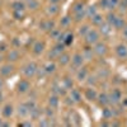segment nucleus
Listing matches in <instances>:
<instances>
[{
	"instance_id": "nucleus-25",
	"label": "nucleus",
	"mask_w": 127,
	"mask_h": 127,
	"mask_svg": "<svg viewBox=\"0 0 127 127\" xmlns=\"http://www.w3.org/2000/svg\"><path fill=\"white\" fill-rule=\"evenodd\" d=\"M13 8H14V10H17V12H23L24 8H26V5L20 1V0H18V1L13 3Z\"/></svg>"
},
{
	"instance_id": "nucleus-22",
	"label": "nucleus",
	"mask_w": 127,
	"mask_h": 127,
	"mask_svg": "<svg viewBox=\"0 0 127 127\" xmlns=\"http://www.w3.org/2000/svg\"><path fill=\"white\" fill-rule=\"evenodd\" d=\"M113 26H114V28H117V29H122L126 24H125V20L122 18H116V20L113 22Z\"/></svg>"
},
{
	"instance_id": "nucleus-17",
	"label": "nucleus",
	"mask_w": 127,
	"mask_h": 127,
	"mask_svg": "<svg viewBox=\"0 0 127 127\" xmlns=\"http://www.w3.org/2000/svg\"><path fill=\"white\" fill-rule=\"evenodd\" d=\"M43 70H45V72L46 74H52V72H55V70H56V65H55V62H47L46 65L43 66Z\"/></svg>"
},
{
	"instance_id": "nucleus-47",
	"label": "nucleus",
	"mask_w": 127,
	"mask_h": 127,
	"mask_svg": "<svg viewBox=\"0 0 127 127\" xmlns=\"http://www.w3.org/2000/svg\"><path fill=\"white\" fill-rule=\"evenodd\" d=\"M22 126H32V122H22Z\"/></svg>"
},
{
	"instance_id": "nucleus-15",
	"label": "nucleus",
	"mask_w": 127,
	"mask_h": 127,
	"mask_svg": "<svg viewBox=\"0 0 127 127\" xmlns=\"http://www.w3.org/2000/svg\"><path fill=\"white\" fill-rule=\"evenodd\" d=\"M85 98L88 99V100H95L98 98V94H97V92H95L94 89H87V92H85Z\"/></svg>"
},
{
	"instance_id": "nucleus-39",
	"label": "nucleus",
	"mask_w": 127,
	"mask_h": 127,
	"mask_svg": "<svg viewBox=\"0 0 127 127\" xmlns=\"http://www.w3.org/2000/svg\"><path fill=\"white\" fill-rule=\"evenodd\" d=\"M69 23H70V18H69V17H65V18L61 19V24H62V26H67Z\"/></svg>"
},
{
	"instance_id": "nucleus-41",
	"label": "nucleus",
	"mask_w": 127,
	"mask_h": 127,
	"mask_svg": "<svg viewBox=\"0 0 127 127\" xmlns=\"http://www.w3.org/2000/svg\"><path fill=\"white\" fill-rule=\"evenodd\" d=\"M100 6L104 9H108V0H100Z\"/></svg>"
},
{
	"instance_id": "nucleus-36",
	"label": "nucleus",
	"mask_w": 127,
	"mask_h": 127,
	"mask_svg": "<svg viewBox=\"0 0 127 127\" xmlns=\"http://www.w3.org/2000/svg\"><path fill=\"white\" fill-rule=\"evenodd\" d=\"M120 9L121 10H126L127 9V0H122L120 3Z\"/></svg>"
},
{
	"instance_id": "nucleus-23",
	"label": "nucleus",
	"mask_w": 127,
	"mask_h": 127,
	"mask_svg": "<svg viewBox=\"0 0 127 127\" xmlns=\"http://www.w3.org/2000/svg\"><path fill=\"white\" fill-rule=\"evenodd\" d=\"M98 98H99V103H100L102 105H107V104L109 103V98H108V95L105 94V93H102Z\"/></svg>"
},
{
	"instance_id": "nucleus-7",
	"label": "nucleus",
	"mask_w": 127,
	"mask_h": 127,
	"mask_svg": "<svg viewBox=\"0 0 127 127\" xmlns=\"http://www.w3.org/2000/svg\"><path fill=\"white\" fill-rule=\"evenodd\" d=\"M18 116L20 118H26L29 116V108H28V105L26 103L23 104H20L19 107H18Z\"/></svg>"
},
{
	"instance_id": "nucleus-16",
	"label": "nucleus",
	"mask_w": 127,
	"mask_h": 127,
	"mask_svg": "<svg viewBox=\"0 0 127 127\" xmlns=\"http://www.w3.org/2000/svg\"><path fill=\"white\" fill-rule=\"evenodd\" d=\"M70 61H71V57H70V55H67V54H61V55L59 56V62L61 64L62 66L67 65Z\"/></svg>"
},
{
	"instance_id": "nucleus-31",
	"label": "nucleus",
	"mask_w": 127,
	"mask_h": 127,
	"mask_svg": "<svg viewBox=\"0 0 127 127\" xmlns=\"http://www.w3.org/2000/svg\"><path fill=\"white\" fill-rule=\"evenodd\" d=\"M112 114H113L112 109H108V108H105V109L103 111V116H104V118H107V120L112 117Z\"/></svg>"
},
{
	"instance_id": "nucleus-24",
	"label": "nucleus",
	"mask_w": 127,
	"mask_h": 127,
	"mask_svg": "<svg viewBox=\"0 0 127 127\" xmlns=\"http://www.w3.org/2000/svg\"><path fill=\"white\" fill-rule=\"evenodd\" d=\"M29 9H33L36 10L38 6H39V3H38V0H27V4H26Z\"/></svg>"
},
{
	"instance_id": "nucleus-2",
	"label": "nucleus",
	"mask_w": 127,
	"mask_h": 127,
	"mask_svg": "<svg viewBox=\"0 0 127 127\" xmlns=\"http://www.w3.org/2000/svg\"><path fill=\"white\" fill-rule=\"evenodd\" d=\"M85 41L89 45H95L99 41V33L94 29H89V32L85 34Z\"/></svg>"
},
{
	"instance_id": "nucleus-49",
	"label": "nucleus",
	"mask_w": 127,
	"mask_h": 127,
	"mask_svg": "<svg viewBox=\"0 0 127 127\" xmlns=\"http://www.w3.org/2000/svg\"><path fill=\"white\" fill-rule=\"evenodd\" d=\"M3 98H4V97H3V93H1V90H0V103L3 102Z\"/></svg>"
},
{
	"instance_id": "nucleus-1",
	"label": "nucleus",
	"mask_w": 127,
	"mask_h": 127,
	"mask_svg": "<svg viewBox=\"0 0 127 127\" xmlns=\"http://www.w3.org/2000/svg\"><path fill=\"white\" fill-rule=\"evenodd\" d=\"M37 70H38V66L36 62H28L23 67V74L26 78H33L37 75Z\"/></svg>"
},
{
	"instance_id": "nucleus-14",
	"label": "nucleus",
	"mask_w": 127,
	"mask_h": 127,
	"mask_svg": "<svg viewBox=\"0 0 127 127\" xmlns=\"http://www.w3.org/2000/svg\"><path fill=\"white\" fill-rule=\"evenodd\" d=\"M70 99H71V102L78 103V102H80V100H81V95H80V93H79L76 89H71V93H70Z\"/></svg>"
},
{
	"instance_id": "nucleus-37",
	"label": "nucleus",
	"mask_w": 127,
	"mask_h": 127,
	"mask_svg": "<svg viewBox=\"0 0 127 127\" xmlns=\"http://www.w3.org/2000/svg\"><path fill=\"white\" fill-rule=\"evenodd\" d=\"M116 18H117V17H116L114 14H108V23H109V24H113V22L116 20Z\"/></svg>"
},
{
	"instance_id": "nucleus-38",
	"label": "nucleus",
	"mask_w": 127,
	"mask_h": 127,
	"mask_svg": "<svg viewBox=\"0 0 127 127\" xmlns=\"http://www.w3.org/2000/svg\"><path fill=\"white\" fill-rule=\"evenodd\" d=\"M39 126H51V122H48L47 118L41 120V121H39Z\"/></svg>"
},
{
	"instance_id": "nucleus-35",
	"label": "nucleus",
	"mask_w": 127,
	"mask_h": 127,
	"mask_svg": "<svg viewBox=\"0 0 127 127\" xmlns=\"http://www.w3.org/2000/svg\"><path fill=\"white\" fill-rule=\"evenodd\" d=\"M118 4V0H108V9H113Z\"/></svg>"
},
{
	"instance_id": "nucleus-30",
	"label": "nucleus",
	"mask_w": 127,
	"mask_h": 127,
	"mask_svg": "<svg viewBox=\"0 0 127 127\" xmlns=\"http://www.w3.org/2000/svg\"><path fill=\"white\" fill-rule=\"evenodd\" d=\"M72 34H65V38L62 39V42H64V45H70L71 42H72Z\"/></svg>"
},
{
	"instance_id": "nucleus-20",
	"label": "nucleus",
	"mask_w": 127,
	"mask_h": 127,
	"mask_svg": "<svg viewBox=\"0 0 127 127\" xmlns=\"http://www.w3.org/2000/svg\"><path fill=\"white\" fill-rule=\"evenodd\" d=\"M100 32H102V34H109V32H111V24L107 22V23H102L100 24Z\"/></svg>"
},
{
	"instance_id": "nucleus-32",
	"label": "nucleus",
	"mask_w": 127,
	"mask_h": 127,
	"mask_svg": "<svg viewBox=\"0 0 127 127\" xmlns=\"http://www.w3.org/2000/svg\"><path fill=\"white\" fill-rule=\"evenodd\" d=\"M83 10H84V5H83L81 3L75 4V6H74V12H75V13H79V12H83Z\"/></svg>"
},
{
	"instance_id": "nucleus-13",
	"label": "nucleus",
	"mask_w": 127,
	"mask_h": 127,
	"mask_svg": "<svg viewBox=\"0 0 127 127\" xmlns=\"http://www.w3.org/2000/svg\"><path fill=\"white\" fill-rule=\"evenodd\" d=\"M59 102H60V99H59V97L56 94L51 95V97L48 98V105L51 108H57L59 107Z\"/></svg>"
},
{
	"instance_id": "nucleus-46",
	"label": "nucleus",
	"mask_w": 127,
	"mask_h": 127,
	"mask_svg": "<svg viewBox=\"0 0 127 127\" xmlns=\"http://www.w3.org/2000/svg\"><path fill=\"white\" fill-rule=\"evenodd\" d=\"M6 50V45L5 43H3L1 46H0V51H5Z\"/></svg>"
},
{
	"instance_id": "nucleus-48",
	"label": "nucleus",
	"mask_w": 127,
	"mask_h": 127,
	"mask_svg": "<svg viewBox=\"0 0 127 127\" xmlns=\"http://www.w3.org/2000/svg\"><path fill=\"white\" fill-rule=\"evenodd\" d=\"M50 1H51V4H57L60 0H50Z\"/></svg>"
},
{
	"instance_id": "nucleus-43",
	"label": "nucleus",
	"mask_w": 127,
	"mask_h": 127,
	"mask_svg": "<svg viewBox=\"0 0 127 127\" xmlns=\"http://www.w3.org/2000/svg\"><path fill=\"white\" fill-rule=\"evenodd\" d=\"M45 113L48 116V117H51V116H54V111H52V108H47V109L45 111Z\"/></svg>"
},
{
	"instance_id": "nucleus-26",
	"label": "nucleus",
	"mask_w": 127,
	"mask_h": 127,
	"mask_svg": "<svg viewBox=\"0 0 127 127\" xmlns=\"http://www.w3.org/2000/svg\"><path fill=\"white\" fill-rule=\"evenodd\" d=\"M83 57L85 59V60H92L93 59V51H92V48H85L83 51Z\"/></svg>"
},
{
	"instance_id": "nucleus-18",
	"label": "nucleus",
	"mask_w": 127,
	"mask_h": 127,
	"mask_svg": "<svg viewBox=\"0 0 127 127\" xmlns=\"http://www.w3.org/2000/svg\"><path fill=\"white\" fill-rule=\"evenodd\" d=\"M88 78V71H87V69H80L78 72H76V79L79 80V81H84Z\"/></svg>"
},
{
	"instance_id": "nucleus-19",
	"label": "nucleus",
	"mask_w": 127,
	"mask_h": 127,
	"mask_svg": "<svg viewBox=\"0 0 127 127\" xmlns=\"http://www.w3.org/2000/svg\"><path fill=\"white\" fill-rule=\"evenodd\" d=\"M39 114H41V109L37 107V105L29 111V116H31L33 120H38V118H39Z\"/></svg>"
},
{
	"instance_id": "nucleus-3",
	"label": "nucleus",
	"mask_w": 127,
	"mask_h": 127,
	"mask_svg": "<svg viewBox=\"0 0 127 127\" xmlns=\"http://www.w3.org/2000/svg\"><path fill=\"white\" fill-rule=\"evenodd\" d=\"M93 51H94V54H97L98 56H103V55H105V52H107V46L104 43H102V42H97Z\"/></svg>"
},
{
	"instance_id": "nucleus-33",
	"label": "nucleus",
	"mask_w": 127,
	"mask_h": 127,
	"mask_svg": "<svg viewBox=\"0 0 127 127\" xmlns=\"http://www.w3.org/2000/svg\"><path fill=\"white\" fill-rule=\"evenodd\" d=\"M87 14H88L89 17H93L94 14H97V9H95V6H89Z\"/></svg>"
},
{
	"instance_id": "nucleus-5",
	"label": "nucleus",
	"mask_w": 127,
	"mask_h": 127,
	"mask_svg": "<svg viewBox=\"0 0 127 127\" xmlns=\"http://www.w3.org/2000/svg\"><path fill=\"white\" fill-rule=\"evenodd\" d=\"M17 89H18L19 93H22V94H23V93H27V92L31 89V84H29L28 80H20V81L18 83Z\"/></svg>"
},
{
	"instance_id": "nucleus-27",
	"label": "nucleus",
	"mask_w": 127,
	"mask_h": 127,
	"mask_svg": "<svg viewBox=\"0 0 127 127\" xmlns=\"http://www.w3.org/2000/svg\"><path fill=\"white\" fill-rule=\"evenodd\" d=\"M92 20H93V23H94L95 26H100V24L103 23V18H102L99 14H94V15L92 17Z\"/></svg>"
},
{
	"instance_id": "nucleus-9",
	"label": "nucleus",
	"mask_w": 127,
	"mask_h": 127,
	"mask_svg": "<svg viewBox=\"0 0 127 127\" xmlns=\"http://www.w3.org/2000/svg\"><path fill=\"white\" fill-rule=\"evenodd\" d=\"M43 50H45V43L41 41H37L33 45V47H32V51H33L34 55H41L42 52H43Z\"/></svg>"
},
{
	"instance_id": "nucleus-4",
	"label": "nucleus",
	"mask_w": 127,
	"mask_h": 127,
	"mask_svg": "<svg viewBox=\"0 0 127 127\" xmlns=\"http://www.w3.org/2000/svg\"><path fill=\"white\" fill-rule=\"evenodd\" d=\"M14 67L13 65H10V64H6V65H3L1 67H0V75H1L3 78H6L9 75H12Z\"/></svg>"
},
{
	"instance_id": "nucleus-12",
	"label": "nucleus",
	"mask_w": 127,
	"mask_h": 127,
	"mask_svg": "<svg viewBox=\"0 0 127 127\" xmlns=\"http://www.w3.org/2000/svg\"><path fill=\"white\" fill-rule=\"evenodd\" d=\"M6 59H8V61H12V62L17 61V60L19 59V52H18V50H10V51L8 52Z\"/></svg>"
},
{
	"instance_id": "nucleus-44",
	"label": "nucleus",
	"mask_w": 127,
	"mask_h": 127,
	"mask_svg": "<svg viewBox=\"0 0 127 127\" xmlns=\"http://www.w3.org/2000/svg\"><path fill=\"white\" fill-rule=\"evenodd\" d=\"M3 87H4V79H3V76H0V90L3 89Z\"/></svg>"
},
{
	"instance_id": "nucleus-34",
	"label": "nucleus",
	"mask_w": 127,
	"mask_h": 127,
	"mask_svg": "<svg viewBox=\"0 0 127 127\" xmlns=\"http://www.w3.org/2000/svg\"><path fill=\"white\" fill-rule=\"evenodd\" d=\"M88 32H89V27H88V26H83V27L79 29V33L83 34V36H85Z\"/></svg>"
},
{
	"instance_id": "nucleus-29",
	"label": "nucleus",
	"mask_w": 127,
	"mask_h": 127,
	"mask_svg": "<svg viewBox=\"0 0 127 127\" xmlns=\"http://www.w3.org/2000/svg\"><path fill=\"white\" fill-rule=\"evenodd\" d=\"M64 88H65V89H71L72 88V80L70 78H65V79H64Z\"/></svg>"
},
{
	"instance_id": "nucleus-21",
	"label": "nucleus",
	"mask_w": 127,
	"mask_h": 127,
	"mask_svg": "<svg viewBox=\"0 0 127 127\" xmlns=\"http://www.w3.org/2000/svg\"><path fill=\"white\" fill-rule=\"evenodd\" d=\"M41 27H42V29H43V31H52V29H54V22H51V20L42 22Z\"/></svg>"
},
{
	"instance_id": "nucleus-11",
	"label": "nucleus",
	"mask_w": 127,
	"mask_h": 127,
	"mask_svg": "<svg viewBox=\"0 0 127 127\" xmlns=\"http://www.w3.org/2000/svg\"><path fill=\"white\" fill-rule=\"evenodd\" d=\"M13 112H14V108H13L12 104H6L5 107L3 108V111H1V113H3V116L5 118H10V117H12Z\"/></svg>"
},
{
	"instance_id": "nucleus-28",
	"label": "nucleus",
	"mask_w": 127,
	"mask_h": 127,
	"mask_svg": "<svg viewBox=\"0 0 127 127\" xmlns=\"http://www.w3.org/2000/svg\"><path fill=\"white\" fill-rule=\"evenodd\" d=\"M59 12V8H57V4H51L47 9V13L51 14V15H55L56 13Z\"/></svg>"
},
{
	"instance_id": "nucleus-10",
	"label": "nucleus",
	"mask_w": 127,
	"mask_h": 127,
	"mask_svg": "<svg viewBox=\"0 0 127 127\" xmlns=\"http://www.w3.org/2000/svg\"><path fill=\"white\" fill-rule=\"evenodd\" d=\"M116 52H117V56L121 57V59L127 57V47L125 45H118L117 48H116Z\"/></svg>"
},
{
	"instance_id": "nucleus-40",
	"label": "nucleus",
	"mask_w": 127,
	"mask_h": 127,
	"mask_svg": "<svg viewBox=\"0 0 127 127\" xmlns=\"http://www.w3.org/2000/svg\"><path fill=\"white\" fill-rule=\"evenodd\" d=\"M87 79H88V84H89V85H94V84H95V78L94 76H88Z\"/></svg>"
},
{
	"instance_id": "nucleus-42",
	"label": "nucleus",
	"mask_w": 127,
	"mask_h": 127,
	"mask_svg": "<svg viewBox=\"0 0 127 127\" xmlns=\"http://www.w3.org/2000/svg\"><path fill=\"white\" fill-rule=\"evenodd\" d=\"M99 74H100V76H102V78H105V76H108V75H109V72H108L107 70H105V69L100 70V71H99Z\"/></svg>"
},
{
	"instance_id": "nucleus-6",
	"label": "nucleus",
	"mask_w": 127,
	"mask_h": 127,
	"mask_svg": "<svg viewBox=\"0 0 127 127\" xmlns=\"http://www.w3.org/2000/svg\"><path fill=\"white\" fill-rule=\"evenodd\" d=\"M108 98H109V103L117 104V103L121 100V92H120V90H117V89L112 90V93L108 95Z\"/></svg>"
},
{
	"instance_id": "nucleus-50",
	"label": "nucleus",
	"mask_w": 127,
	"mask_h": 127,
	"mask_svg": "<svg viewBox=\"0 0 127 127\" xmlns=\"http://www.w3.org/2000/svg\"><path fill=\"white\" fill-rule=\"evenodd\" d=\"M1 123H3V121H1V120H0V126H1Z\"/></svg>"
},
{
	"instance_id": "nucleus-51",
	"label": "nucleus",
	"mask_w": 127,
	"mask_h": 127,
	"mask_svg": "<svg viewBox=\"0 0 127 127\" xmlns=\"http://www.w3.org/2000/svg\"><path fill=\"white\" fill-rule=\"evenodd\" d=\"M1 59H3V57H1V55H0V61H1Z\"/></svg>"
},
{
	"instance_id": "nucleus-8",
	"label": "nucleus",
	"mask_w": 127,
	"mask_h": 127,
	"mask_svg": "<svg viewBox=\"0 0 127 127\" xmlns=\"http://www.w3.org/2000/svg\"><path fill=\"white\" fill-rule=\"evenodd\" d=\"M71 62H72V65L75 66V67H81L83 62H84L83 55L81 54H75V55L72 56V59H71Z\"/></svg>"
},
{
	"instance_id": "nucleus-45",
	"label": "nucleus",
	"mask_w": 127,
	"mask_h": 127,
	"mask_svg": "<svg viewBox=\"0 0 127 127\" xmlns=\"http://www.w3.org/2000/svg\"><path fill=\"white\" fill-rule=\"evenodd\" d=\"M123 37L127 39V26H125V27H123Z\"/></svg>"
}]
</instances>
